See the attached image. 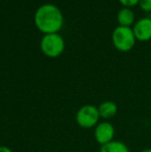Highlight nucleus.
<instances>
[{
	"instance_id": "1",
	"label": "nucleus",
	"mask_w": 151,
	"mask_h": 152,
	"mask_svg": "<svg viewBox=\"0 0 151 152\" xmlns=\"http://www.w3.org/2000/svg\"><path fill=\"white\" fill-rule=\"evenodd\" d=\"M34 23L44 34L58 32L62 28L64 17L61 10L52 3L40 5L34 14Z\"/></svg>"
},
{
	"instance_id": "2",
	"label": "nucleus",
	"mask_w": 151,
	"mask_h": 152,
	"mask_svg": "<svg viewBox=\"0 0 151 152\" xmlns=\"http://www.w3.org/2000/svg\"><path fill=\"white\" fill-rule=\"evenodd\" d=\"M136 36L131 27L118 26L112 32V42L114 47L121 52H128L135 47Z\"/></svg>"
},
{
	"instance_id": "3",
	"label": "nucleus",
	"mask_w": 151,
	"mask_h": 152,
	"mask_svg": "<svg viewBox=\"0 0 151 152\" xmlns=\"http://www.w3.org/2000/svg\"><path fill=\"white\" fill-rule=\"evenodd\" d=\"M40 49L44 55L51 58L58 57L65 49L64 38L58 32L44 34L40 39Z\"/></svg>"
},
{
	"instance_id": "4",
	"label": "nucleus",
	"mask_w": 151,
	"mask_h": 152,
	"mask_svg": "<svg viewBox=\"0 0 151 152\" xmlns=\"http://www.w3.org/2000/svg\"><path fill=\"white\" fill-rule=\"evenodd\" d=\"M101 118L98 109L92 104H86L79 109L76 115V121L79 126L83 128L95 127Z\"/></svg>"
},
{
	"instance_id": "5",
	"label": "nucleus",
	"mask_w": 151,
	"mask_h": 152,
	"mask_svg": "<svg viewBox=\"0 0 151 152\" xmlns=\"http://www.w3.org/2000/svg\"><path fill=\"white\" fill-rule=\"evenodd\" d=\"M115 136V128L113 124L109 121L98 122L94 128V138L95 141L101 146L110 143L113 141Z\"/></svg>"
},
{
	"instance_id": "6",
	"label": "nucleus",
	"mask_w": 151,
	"mask_h": 152,
	"mask_svg": "<svg viewBox=\"0 0 151 152\" xmlns=\"http://www.w3.org/2000/svg\"><path fill=\"white\" fill-rule=\"evenodd\" d=\"M136 39L148 42L151 39V18H142L135 22L133 26Z\"/></svg>"
},
{
	"instance_id": "7",
	"label": "nucleus",
	"mask_w": 151,
	"mask_h": 152,
	"mask_svg": "<svg viewBox=\"0 0 151 152\" xmlns=\"http://www.w3.org/2000/svg\"><path fill=\"white\" fill-rule=\"evenodd\" d=\"M117 21L120 26L131 27L135 24V12L131 7H122L117 12Z\"/></svg>"
},
{
	"instance_id": "8",
	"label": "nucleus",
	"mask_w": 151,
	"mask_h": 152,
	"mask_svg": "<svg viewBox=\"0 0 151 152\" xmlns=\"http://www.w3.org/2000/svg\"><path fill=\"white\" fill-rule=\"evenodd\" d=\"M97 109H98V113L101 118L105 119V120L113 118L115 115L117 114V111H118L117 104L114 102H111V100H107V102H101Z\"/></svg>"
},
{
	"instance_id": "9",
	"label": "nucleus",
	"mask_w": 151,
	"mask_h": 152,
	"mask_svg": "<svg viewBox=\"0 0 151 152\" xmlns=\"http://www.w3.org/2000/svg\"><path fill=\"white\" fill-rule=\"evenodd\" d=\"M101 152H129V149L125 143L121 141H112L101 147Z\"/></svg>"
},
{
	"instance_id": "10",
	"label": "nucleus",
	"mask_w": 151,
	"mask_h": 152,
	"mask_svg": "<svg viewBox=\"0 0 151 152\" xmlns=\"http://www.w3.org/2000/svg\"><path fill=\"white\" fill-rule=\"evenodd\" d=\"M139 6L144 12H151V0H140Z\"/></svg>"
},
{
	"instance_id": "11",
	"label": "nucleus",
	"mask_w": 151,
	"mask_h": 152,
	"mask_svg": "<svg viewBox=\"0 0 151 152\" xmlns=\"http://www.w3.org/2000/svg\"><path fill=\"white\" fill-rule=\"evenodd\" d=\"M140 0H119L121 4L123 5V7H131V6H135L137 4H139Z\"/></svg>"
},
{
	"instance_id": "12",
	"label": "nucleus",
	"mask_w": 151,
	"mask_h": 152,
	"mask_svg": "<svg viewBox=\"0 0 151 152\" xmlns=\"http://www.w3.org/2000/svg\"><path fill=\"white\" fill-rule=\"evenodd\" d=\"M0 152H12V151L6 146H0Z\"/></svg>"
},
{
	"instance_id": "13",
	"label": "nucleus",
	"mask_w": 151,
	"mask_h": 152,
	"mask_svg": "<svg viewBox=\"0 0 151 152\" xmlns=\"http://www.w3.org/2000/svg\"><path fill=\"white\" fill-rule=\"evenodd\" d=\"M141 152H151V148H145V149H143Z\"/></svg>"
}]
</instances>
